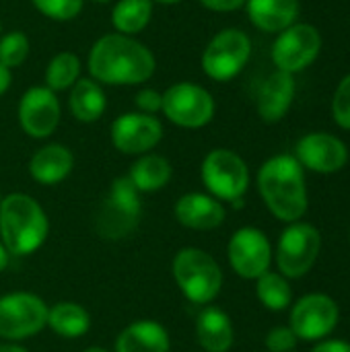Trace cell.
<instances>
[{
    "label": "cell",
    "instance_id": "41",
    "mask_svg": "<svg viewBox=\"0 0 350 352\" xmlns=\"http://www.w3.org/2000/svg\"><path fill=\"white\" fill-rule=\"evenodd\" d=\"M93 2H111V0H93Z\"/></svg>",
    "mask_w": 350,
    "mask_h": 352
},
{
    "label": "cell",
    "instance_id": "19",
    "mask_svg": "<svg viewBox=\"0 0 350 352\" xmlns=\"http://www.w3.org/2000/svg\"><path fill=\"white\" fill-rule=\"evenodd\" d=\"M196 342L206 352H229L235 342L231 318L215 305H206L196 318Z\"/></svg>",
    "mask_w": 350,
    "mask_h": 352
},
{
    "label": "cell",
    "instance_id": "38",
    "mask_svg": "<svg viewBox=\"0 0 350 352\" xmlns=\"http://www.w3.org/2000/svg\"><path fill=\"white\" fill-rule=\"evenodd\" d=\"M8 262H10V254H8V250L2 245V241H0V272L8 266Z\"/></svg>",
    "mask_w": 350,
    "mask_h": 352
},
{
    "label": "cell",
    "instance_id": "17",
    "mask_svg": "<svg viewBox=\"0 0 350 352\" xmlns=\"http://www.w3.org/2000/svg\"><path fill=\"white\" fill-rule=\"evenodd\" d=\"M173 214L182 227L192 231L219 229L227 219V210L223 202L202 192H188L179 196L173 206Z\"/></svg>",
    "mask_w": 350,
    "mask_h": 352
},
{
    "label": "cell",
    "instance_id": "32",
    "mask_svg": "<svg viewBox=\"0 0 350 352\" xmlns=\"http://www.w3.org/2000/svg\"><path fill=\"white\" fill-rule=\"evenodd\" d=\"M299 338L295 336V332L289 326H276L266 334V349L268 352H291L295 351Z\"/></svg>",
    "mask_w": 350,
    "mask_h": 352
},
{
    "label": "cell",
    "instance_id": "40",
    "mask_svg": "<svg viewBox=\"0 0 350 352\" xmlns=\"http://www.w3.org/2000/svg\"><path fill=\"white\" fill-rule=\"evenodd\" d=\"M155 2H161V4H177L182 0H155Z\"/></svg>",
    "mask_w": 350,
    "mask_h": 352
},
{
    "label": "cell",
    "instance_id": "3",
    "mask_svg": "<svg viewBox=\"0 0 350 352\" xmlns=\"http://www.w3.org/2000/svg\"><path fill=\"white\" fill-rule=\"evenodd\" d=\"M47 235V214L33 196L14 192L0 200V241L10 256L37 252Z\"/></svg>",
    "mask_w": 350,
    "mask_h": 352
},
{
    "label": "cell",
    "instance_id": "7",
    "mask_svg": "<svg viewBox=\"0 0 350 352\" xmlns=\"http://www.w3.org/2000/svg\"><path fill=\"white\" fill-rule=\"evenodd\" d=\"M322 252V233L318 227L305 221L289 223L281 233L274 262L283 276L289 280L303 278L318 262Z\"/></svg>",
    "mask_w": 350,
    "mask_h": 352
},
{
    "label": "cell",
    "instance_id": "35",
    "mask_svg": "<svg viewBox=\"0 0 350 352\" xmlns=\"http://www.w3.org/2000/svg\"><path fill=\"white\" fill-rule=\"evenodd\" d=\"M311 352H350V342L347 340H336V338H332V340H328V338H324V340H320Z\"/></svg>",
    "mask_w": 350,
    "mask_h": 352
},
{
    "label": "cell",
    "instance_id": "10",
    "mask_svg": "<svg viewBox=\"0 0 350 352\" xmlns=\"http://www.w3.org/2000/svg\"><path fill=\"white\" fill-rule=\"evenodd\" d=\"M215 109L212 95L196 82H175L163 93L161 111L179 128H204L215 118Z\"/></svg>",
    "mask_w": 350,
    "mask_h": 352
},
{
    "label": "cell",
    "instance_id": "39",
    "mask_svg": "<svg viewBox=\"0 0 350 352\" xmlns=\"http://www.w3.org/2000/svg\"><path fill=\"white\" fill-rule=\"evenodd\" d=\"M83 352H109L107 349H101V346H89V349H85Z\"/></svg>",
    "mask_w": 350,
    "mask_h": 352
},
{
    "label": "cell",
    "instance_id": "20",
    "mask_svg": "<svg viewBox=\"0 0 350 352\" xmlns=\"http://www.w3.org/2000/svg\"><path fill=\"white\" fill-rule=\"evenodd\" d=\"M169 332L155 320H138L126 326L113 344V352H169Z\"/></svg>",
    "mask_w": 350,
    "mask_h": 352
},
{
    "label": "cell",
    "instance_id": "16",
    "mask_svg": "<svg viewBox=\"0 0 350 352\" xmlns=\"http://www.w3.org/2000/svg\"><path fill=\"white\" fill-rule=\"evenodd\" d=\"M19 124L31 138H47L60 124V101L47 87H31L19 101Z\"/></svg>",
    "mask_w": 350,
    "mask_h": 352
},
{
    "label": "cell",
    "instance_id": "31",
    "mask_svg": "<svg viewBox=\"0 0 350 352\" xmlns=\"http://www.w3.org/2000/svg\"><path fill=\"white\" fill-rule=\"evenodd\" d=\"M332 118L334 122L342 128V130H350V74H347L332 97Z\"/></svg>",
    "mask_w": 350,
    "mask_h": 352
},
{
    "label": "cell",
    "instance_id": "22",
    "mask_svg": "<svg viewBox=\"0 0 350 352\" xmlns=\"http://www.w3.org/2000/svg\"><path fill=\"white\" fill-rule=\"evenodd\" d=\"M245 10L254 27L264 33H281L297 23L299 0H245Z\"/></svg>",
    "mask_w": 350,
    "mask_h": 352
},
{
    "label": "cell",
    "instance_id": "2",
    "mask_svg": "<svg viewBox=\"0 0 350 352\" xmlns=\"http://www.w3.org/2000/svg\"><path fill=\"white\" fill-rule=\"evenodd\" d=\"M258 192L270 210L283 223H297L309 206L305 169L293 155H274L258 171Z\"/></svg>",
    "mask_w": 350,
    "mask_h": 352
},
{
    "label": "cell",
    "instance_id": "29",
    "mask_svg": "<svg viewBox=\"0 0 350 352\" xmlns=\"http://www.w3.org/2000/svg\"><path fill=\"white\" fill-rule=\"evenodd\" d=\"M29 37L23 31L0 35V64L8 70L19 68L29 56Z\"/></svg>",
    "mask_w": 350,
    "mask_h": 352
},
{
    "label": "cell",
    "instance_id": "23",
    "mask_svg": "<svg viewBox=\"0 0 350 352\" xmlns=\"http://www.w3.org/2000/svg\"><path fill=\"white\" fill-rule=\"evenodd\" d=\"M171 175H173L171 163L163 155H155V153L140 155L128 171V179L134 184V188L140 194L163 190L171 182Z\"/></svg>",
    "mask_w": 350,
    "mask_h": 352
},
{
    "label": "cell",
    "instance_id": "37",
    "mask_svg": "<svg viewBox=\"0 0 350 352\" xmlns=\"http://www.w3.org/2000/svg\"><path fill=\"white\" fill-rule=\"evenodd\" d=\"M0 352H29L25 346H21L19 342H0Z\"/></svg>",
    "mask_w": 350,
    "mask_h": 352
},
{
    "label": "cell",
    "instance_id": "27",
    "mask_svg": "<svg viewBox=\"0 0 350 352\" xmlns=\"http://www.w3.org/2000/svg\"><path fill=\"white\" fill-rule=\"evenodd\" d=\"M256 297L270 311H285L293 303V289L287 276L281 272H264L256 278Z\"/></svg>",
    "mask_w": 350,
    "mask_h": 352
},
{
    "label": "cell",
    "instance_id": "30",
    "mask_svg": "<svg viewBox=\"0 0 350 352\" xmlns=\"http://www.w3.org/2000/svg\"><path fill=\"white\" fill-rule=\"evenodd\" d=\"M33 6L47 19L72 21L80 14L85 0H31Z\"/></svg>",
    "mask_w": 350,
    "mask_h": 352
},
{
    "label": "cell",
    "instance_id": "1",
    "mask_svg": "<svg viewBox=\"0 0 350 352\" xmlns=\"http://www.w3.org/2000/svg\"><path fill=\"white\" fill-rule=\"evenodd\" d=\"M89 72L99 85H142L157 68L153 52L130 35L107 33L89 52Z\"/></svg>",
    "mask_w": 350,
    "mask_h": 352
},
{
    "label": "cell",
    "instance_id": "34",
    "mask_svg": "<svg viewBox=\"0 0 350 352\" xmlns=\"http://www.w3.org/2000/svg\"><path fill=\"white\" fill-rule=\"evenodd\" d=\"M198 2L208 10H217V12H231L245 6V0H198Z\"/></svg>",
    "mask_w": 350,
    "mask_h": 352
},
{
    "label": "cell",
    "instance_id": "33",
    "mask_svg": "<svg viewBox=\"0 0 350 352\" xmlns=\"http://www.w3.org/2000/svg\"><path fill=\"white\" fill-rule=\"evenodd\" d=\"M136 107L140 113H149V116H155L157 111H161L163 107V93L155 91V89H142L136 93V99H134Z\"/></svg>",
    "mask_w": 350,
    "mask_h": 352
},
{
    "label": "cell",
    "instance_id": "13",
    "mask_svg": "<svg viewBox=\"0 0 350 352\" xmlns=\"http://www.w3.org/2000/svg\"><path fill=\"white\" fill-rule=\"evenodd\" d=\"M227 258L237 276L245 280H256L270 270L274 252L264 231L256 227H241L227 243Z\"/></svg>",
    "mask_w": 350,
    "mask_h": 352
},
{
    "label": "cell",
    "instance_id": "21",
    "mask_svg": "<svg viewBox=\"0 0 350 352\" xmlns=\"http://www.w3.org/2000/svg\"><path fill=\"white\" fill-rule=\"evenodd\" d=\"M74 167V155L64 144L52 142L33 153L29 161V175L41 186H56L64 182Z\"/></svg>",
    "mask_w": 350,
    "mask_h": 352
},
{
    "label": "cell",
    "instance_id": "26",
    "mask_svg": "<svg viewBox=\"0 0 350 352\" xmlns=\"http://www.w3.org/2000/svg\"><path fill=\"white\" fill-rule=\"evenodd\" d=\"M153 19V0H118L111 10V25L116 33L136 35Z\"/></svg>",
    "mask_w": 350,
    "mask_h": 352
},
{
    "label": "cell",
    "instance_id": "12",
    "mask_svg": "<svg viewBox=\"0 0 350 352\" xmlns=\"http://www.w3.org/2000/svg\"><path fill=\"white\" fill-rule=\"evenodd\" d=\"M340 324V307L326 293L303 295L291 307L289 328L299 340L320 342L330 336Z\"/></svg>",
    "mask_w": 350,
    "mask_h": 352
},
{
    "label": "cell",
    "instance_id": "5",
    "mask_svg": "<svg viewBox=\"0 0 350 352\" xmlns=\"http://www.w3.org/2000/svg\"><path fill=\"white\" fill-rule=\"evenodd\" d=\"M142 214L140 192L128 179V175L113 179L107 196L97 208L95 214V231L105 241H120L130 237Z\"/></svg>",
    "mask_w": 350,
    "mask_h": 352
},
{
    "label": "cell",
    "instance_id": "4",
    "mask_svg": "<svg viewBox=\"0 0 350 352\" xmlns=\"http://www.w3.org/2000/svg\"><path fill=\"white\" fill-rule=\"evenodd\" d=\"M173 278L182 295L196 305L212 303L223 289L219 262L200 248H182L171 264Z\"/></svg>",
    "mask_w": 350,
    "mask_h": 352
},
{
    "label": "cell",
    "instance_id": "24",
    "mask_svg": "<svg viewBox=\"0 0 350 352\" xmlns=\"http://www.w3.org/2000/svg\"><path fill=\"white\" fill-rule=\"evenodd\" d=\"M68 105L72 116L78 122L91 124L97 122L105 107H107V97L101 89V85L93 78H78L72 89H70V97H68Z\"/></svg>",
    "mask_w": 350,
    "mask_h": 352
},
{
    "label": "cell",
    "instance_id": "14",
    "mask_svg": "<svg viewBox=\"0 0 350 352\" xmlns=\"http://www.w3.org/2000/svg\"><path fill=\"white\" fill-rule=\"evenodd\" d=\"M111 144L124 155H146L163 138V124L157 116L132 111L113 120L109 130Z\"/></svg>",
    "mask_w": 350,
    "mask_h": 352
},
{
    "label": "cell",
    "instance_id": "18",
    "mask_svg": "<svg viewBox=\"0 0 350 352\" xmlns=\"http://www.w3.org/2000/svg\"><path fill=\"white\" fill-rule=\"evenodd\" d=\"M295 76L283 70H274L258 91V116L266 124L281 122L293 105Z\"/></svg>",
    "mask_w": 350,
    "mask_h": 352
},
{
    "label": "cell",
    "instance_id": "8",
    "mask_svg": "<svg viewBox=\"0 0 350 352\" xmlns=\"http://www.w3.org/2000/svg\"><path fill=\"white\" fill-rule=\"evenodd\" d=\"M47 303L35 293H6L0 297V338L21 342L47 326Z\"/></svg>",
    "mask_w": 350,
    "mask_h": 352
},
{
    "label": "cell",
    "instance_id": "42",
    "mask_svg": "<svg viewBox=\"0 0 350 352\" xmlns=\"http://www.w3.org/2000/svg\"><path fill=\"white\" fill-rule=\"evenodd\" d=\"M0 33H2V27H0Z\"/></svg>",
    "mask_w": 350,
    "mask_h": 352
},
{
    "label": "cell",
    "instance_id": "9",
    "mask_svg": "<svg viewBox=\"0 0 350 352\" xmlns=\"http://www.w3.org/2000/svg\"><path fill=\"white\" fill-rule=\"evenodd\" d=\"M252 56V39L241 29L219 31L202 54V70L217 82L235 78Z\"/></svg>",
    "mask_w": 350,
    "mask_h": 352
},
{
    "label": "cell",
    "instance_id": "15",
    "mask_svg": "<svg viewBox=\"0 0 350 352\" xmlns=\"http://www.w3.org/2000/svg\"><path fill=\"white\" fill-rule=\"evenodd\" d=\"M303 169L332 175L349 163L347 144L330 132H309L299 138L293 155Z\"/></svg>",
    "mask_w": 350,
    "mask_h": 352
},
{
    "label": "cell",
    "instance_id": "36",
    "mask_svg": "<svg viewBox=\"0 0 350 352\" xmlns=\"http://www.w3.org/2000/svg\"><path fill=\"white\" fill-rule=\"evenodd\" d=\"M10 80H12L10 70H8V68H4V66L0 64V95H2V93H6V89L10 87Z\"/></svg>",
    "mask_w": 350,
    "mask_h": 352
},
{
    "label": "cell",
    "instance_id": "11",
    "mask_svg": "<svg viewBox=\"0 0 350 352\" xmlns=\"http://www.w3.org/2000/svg\"><path fill=\"white\" fill-rule=\"evenodd\" d=\"M322 52V33L311 23H295L281 31L272 43V62L276 70L297 74L311 66Z\"/></svg>",
    "mask_w": 350,
    "mask_h": 352
},
{
    "label": "cell",
    "instance_id": "25",
    "mask_svg": "<svg viewBox=\"0 0 350 352\" xmlns=\"http://www.w3.org/2000/svg\"><path fill=\"white\" fill-rule=\"evenodd\" d=\"M47 328L60 338L76 340L89 332L91 316L74 301H58L47 309Z\"/></svg>",
    "mask_w": 350,
    "mask_h": 352
},
{
    "label": "cell",
    "instance_id": "43",
    "mask_svg": "<svg viewBox=\"0 0 350 352\" xmlns=\"http://www.w3.org/2000/svg\"><path fill=\"white\" fill-rule=\"evenodd\" d=\"M0 200H2V194H0Z\"/></svg>",
    "mask_w": 350,
    "mask_h": 352
},
{
    "label": "cell",
    "instance_id": "28",
    "mask_svg": "<svg viewBox=\"0 0 350 352\" xmlns=\"http://www.w3.org/2000/svg\"><path fill=\"white\" fill-rule=\"evenodd\" d=\"M80 78V60L72 52L56 54L45 66V87L54 93L72 89V85Z\"/></svg>",
    "mask_w": 350,
    "mask_h": 352
},
{
    "label": "cell",
    "instance_id": "6",
    "mask_svg": "<svg viewBox=\"0 0 350 352\" xmlns=\"http://www.w3.org/2000/svg\"><path fill=\"white\" fill-rule=\"evenodd\" d=\"M200 175L210 196L221 202H229L235 208L243 206V196L250 188V169L235 151H210L202 161Z\"/></svg>",
    "mask_w": 350,
    "mask_h": 352
}]
</instances>
